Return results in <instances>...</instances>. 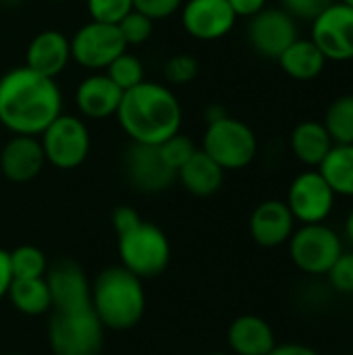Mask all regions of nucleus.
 <instances>
[{
	"label": "nucleus",
	"instance_id": "nucleus-40",
	"mask_svg": "<svg viewBox=\"0 0 353 355\" xmlns=\"http://www.w3.org/2000/svg\"><path fill=\"white\" fill-rule=\"evenodd\" d=\"M223 116H227V110H225L223 106H218V104H214V106H210V108L206 110V121H208V123H214V121H218V119H223Z\"/></svg>",
	"mask_w": 353,
	"mask_h": 355
},
{
	"label": "nucleus",
	"instance_id": "nucleus-44",
	"mask_svg": "<svg viewBox=\"0 0 353 355\" xmlns=\"http://www.w3.org/2000/svg\"><path fill=\"white\" fill-rule=\"evenodd\" d=\"M208 355H233V354H221V352H218V354H208Z\"/></svg>",
	"mask_w": 353,
	"mask_h": 355
},
{
	"label": "nucleus",
	"instance_id": "nucleus-6",
	"mask_svg": "<svg viewBox=\"0 0 353 355\" xmlns=\"http://www.w3.org/2000/svg\"><path fill=\"white\" fill-rule=\"evenodd\" d=\"M48 343L54 355H100L104 347V327L92 308L52 312Z\"/></svg>",
	"mask_w": 353,
	"mask_h": 355
},
{
	"label": "nucleus",
	"instance_id": "nucleus-18",
	"mask_svg": "<svg viewBox=\"0 0 353 355\" xmlns=\"http://www.w3.org/2000/svg\"><path fill=\"white\" fill-rule=\"evenodd\" d=\"M71 60V44L69 37L58 29H44L31 37L25 50V67L44 75L48 79H56Z\"/></svg>",
	"mask_w": 353,
	"mask_h": 355
},
{
	"label": "nucleus",
	"instance_id": "nucleus-42",
	"mask_svg": "<svg viewBox=\"0 0 353 355\" xmlns=\"http://www.w3.org/2000/svg\"><path fill=\"white\" fill-rule=\"evenodd\" d=\"M0 2H4V4H19V2H23V0H0Z\"/></svg>",
	"mask_w": 353,
	"mask_h": 355
},
{
	"label": "nucleus",
	"instance_id": "nucleus-2",
	"mask_svg": "<svg viewBox=\"0 0 353 355\" xmlns=\"http://www.w3.org/2000/svg\"><path fill=\"white\" fill-rule=\"evenodd\" d=\"M114 116L133 144L160 146L181 131L183 110L177 96L166 85L141 81L123 94Z\"/></svg>",
	"mask_w": 353,
	"mask_h": 355
},
{
	"label": "nucleus",
	"instance_id": "nucleus-19",
	"mask_svg": "<svg viewBox=\"0 0 353 355\" xmlns=\"http://www.w3.org/2000/svg\"><path fill=\"white\" fill-rule=\"evenodd\" d=\"M123 94L112 81L110 77L102 71V73H94L89 77H85L77 89H75V104L77 110L92 121H102L108 116H114Z\"/></svg>",
	"mask_w": 353,
	"mask_h": 355
},
{
	"label": "nucleus",
	"instance_id": "nucleus-26",
	"mask_svg": "<svg viewBox=\"0 0 353 355\" xmlns=\"http://www.w3.org/2000/svg\"><path fill=\"white\" fill-rule=\"evenodd\" d=\"M322 125L327 127L333 144L352 146L353 144V94L339 96L333 100L325 112Z\"/></svg>",
	"mask_w": 353,
	"mask_h": 355
},
{
	"label": "nucleus",
	"instance_id": "nucleus-36",
	"mask_svg": "<svg viewBox=\"0 0 353 355\" xmlns=\"http://www.w3.org/2000/svg\"><path fill=\"white\" fill-rule=\"evenodd\" d=\"M110 220H112V229H114V233H117V237H119V235L131 231V229L141 220V216H139V212H137L135 208H131V206H119V208L112 210V218H110Z\"/></svg>",
	"mask_w": 353,
	"mask_h": 355
},
{
	"label": "nucleus",
	"instance_id": "nucleus-35",
	"mask_svg": "<svg viewBox=\"0 0 353 355\" xmlns=\"http://www.w3.org/2000/svg\"><path fill=\"white\" fill-rule=\"evenodd\" d=\"M281 2H283V10L289 12L293 19L314 21L335 0H281Z\"/></svg>",
	"mask_w": 353,
	"mask_h": 355
},
{
	"label": "nucleus",
	"instance_id": "nucleus-46",
	"mask_svg": "<svg viewBox=\"0 0 353 355\" xmlns=\"http://www.w3.org/2000/svg\"><path fill=\"white\" fill-rule=\"evenodd\" d=\"M8 355H17V354H8Z\"/></svg>",
	"mask_w": 353,
	"mask_h": 355
},
{
	"label": "nucleus",
	"instance_id": "nucleus-13",
	"mask_svg": "<svg viewBox=\"0 0 353 355\" xmlns=\"http://www.w3.org/2000/svg\"><path fill=\"white\" fill-rule=\"evenodd\" d=\"M310 40L327 60H352L353 8L341 2H333L312 21Z\"/></svg>",
	"mask_w": 353,
	"mask_h": 355
},
{
	"label": "nucleus",
	"instance_id": "nucleus-37",
	"mask_svg": "<svg viewBox=\"0 0 353 355\" xmlns=\"http://www.w3.org/2000/svg\"><path fill=\"white\" fill-rule=\"evenodd\" d=\"M227 2L233 8L235 17H248V19H252L254 15L266 8V0H227Z\"/></svg>",
	"mask_w": 353,
	"mask_h": 355
},
{
	"label": "nucleus",
	"instance_id": "nucleus-5",
	"mask_svg": "<svg viewBox=\"0 0 353 355\" xmlns=\"http://www.w3.org/2000/svg\"><path fill=\"white\" fill-rule=\"evenodd\" d=\"M200 150L223 171H241L254 162L258 154V139L250 125L227 114L208 123Z\"/></svg>",
	"mask_w": 353,
	"mask_h": 355
},
{
	"label": "nucleus",
	"instance_id": "nucleus-30",
	"mask_svg": "<svg viewBox=\"0 0 353 355\" xmlns=\"http://www.w3.org/2000/svg\"><path fill=\"white\" fill-rule=\"evenodd\" d=\"M133 10V0H87V12L92 21L119 25L123 17Z\"/></svg>",
	"mask_w": 353,
	"mask_h": 355
},
{
	"label": "nucleus",
	"instance_id": "nucleus-17",
	"mask_svg": "<svg viewBox=\"0 0 353 355\" xmlns=\"http://www.w3.org/2000/svg\"><path fill=\"white\" fill-rule=\"evenodd\" d=\"M46 164L40 137L12 135L0 152V171L12 183L33 181Z\"/></svg>",
	"mask_w": 353,
	"mask_h": 355
},
{
	"label": "nucleus",
	"instance_id": "nucleus-41",
	"mask_svg": "<svg viewBox=\"0 0 353 355\" xmlns=\"http://www.w3.org/2000/svg\"><path fill=\"white\" fill-rule=\"evenodd\" d=\"M343 233H345V239L350 241V245H353V208L350 210L347 218H345V227H343Z\"/></svg>",
	"mask_w": 353,
	"mask_h": 355
},
{
	"label": "nucleus",
	"instance_id": "nucleus-38",
	"mask_svg": "<svg viewBox=\"0 0 353 355\" xmlns=\"http://www.w3.org/2000/svg\"><path fill=\"white\" fill-rule=\"evenodd\" d=\"M10 283H12V270H10L8 252L0 248V300H4V297H6Z\"/></svg>",
	"mask_w": 353,
	"mask_h": 355
},
{
	"label": "nucleus",
	"instance_id": "nucleus-8",
	"mask_svg": "<svg viewBox=\"0 0 353 355\" xmlns=\"http://www.w3.org/2000/svg\"><path fill=\"white\" fill-rule=\"evenodd\" d=\"M44 158L58 171H73L85 162L92 148L89 129L75 114L56 116L40 135Z\"/></svg>",
	"mask_w": 353,
	"mask_h": 355
},
{
	"label": "nucleus",
	"instance_id": "nucleus-33",
	"mask_svg": "<svg viewBox=\"0 0 353 355\" xmlns=\"http://www.w3.org/2000/svg\"><path fill=\"white\" fill-rule=\"evenodd\" d=\"M331 287L337 293L353 295V252H345L335 260L331 270L327 272Z\"/></svg>",
	"mask_w": 353,
	"mask_h": 355
},
{
	"label": "nucleus",
	"instance_id": "nucleus-15",
	"mask_svg": "<svg viewBox=\"0 0 353 355\" xmlns=\"http://www.w3.org/2000/svg\"><path fill=\"white\" fill-rule=\"evenodd\" d=\"M235 12L227 0H187L181 6V23L185 31L202 42L225 37L235 27Z\"/></svg>",
	"mask_w": 353,
	"mask_h": 355
},
{
	"label": "nucleus",
	"instance_id": "nucleus-22",
	"mask_svg": "<svg viewBox=\"0 0 353 355\" xmlns=\"http://www.w3.org/2000/svg\"><path fill=\"white\" fill-rule=\"evenodd\" d=\"M289 146L293 156L302 164H306L308 168H318L335 144L322 121H304L291 131Z\"/></svg>",
	"mask_w": 353,
	"mask_h": 355
},
{
	"label": "nucleus",
	"instance_id": "nucleus-11",
	"mask_svg": "<svg viewBox=\"0 0 353 355\" xmlns=\"http://www.w3.org/2000/svg\"><path fill=\"white\" fill-rule=\"evenodd\" d=\"M123 166L129 185L139 193H162L177 181V173L162 160L158 146L131 141V146L125 152Z\"/></svg>",
	"mask_w": 353,
	"mask_h": 355
},
{
	"label": "nucleus",
	"instance_id": "nucleus-12",
	"mask_svg": "<svg viewBox=\"0 0 353 355\" xmlns=\"http://www.w3.org/2000/svg\"><path fill=\"white\" fill-rule=\"evenodd\" d=\"M46 285L52 300V312H77L92 308V283L83 268L69 260H56L48 266Z\"/></svg>",
	"mask_w": 353,
	"mask_h": 355
},
{
	"label": "nucleus",
	"instance_id": "nucleus-9",
	"mask_svg": "<svg viewBox=\"0 0 353 355\" xmlns=\"http://www.w3.org/2000/svg\"><path fill=\"white\" fill-rule=\"evenodd\" d=\"M69 44H71V60L94 73L106 71L108 64L127 50L119 33V27L98 21H89L81 25L73 33Z\"/></svg>",
	"mask_w": 353,
	"mask_h": 355
},
{
	"label": "nucleus",
	"instance_id": "nucleus-1",
	"mask_svg": "<svg viewBox=\"0 0 353 355\" xmlns=\"http://www.w3.org/2000/svg\"><path fill=\"white\" fill-rule=\"evenodd\" d=\"M62 114V94L54 79L23 67L0 77V125L12 135L40 137Z\"/></svg>",
	"mask_w": 353,
	"mask_h": 355
},
{
	"label": "nucleus",
	"instance_id": "nucleus-28",
	"mask_svg": "<svg viewBox=\"0 0 353 355\" xmlns=\"http://www.w3.org/2000/svg\"><path fill=\"white\" fill-rule=\"evenodd\" d=\"M104 73L110 77V81H112L121 92L133 89L135 85H139L141 81H146V79H144V64H141V60H139L135 54H129L127 50H125L121 56H117V58L108 64V69H106Z\"/></svg>",
	"mask_w": 353,
	"mask_h": 355
},
{
	"label": "nucleus",
	"instance_id": "nucleus-25",
	"mask_svg": "<svg viewBox=\"0 0 353 355\" xmlns=\"http://www.w3.org/2000/svg\"><path fill=\"white\" fill-rule=\"evenodd\" d=\"M316 171L329 183L335 196L353 198V144L352 146L335 144Z\"/></svg>",
	"mask_w": 353,
	"mask_h": 355
},
{
	"label": "nucleus",
	"instance_id": "nucleus-7",
	"mask_svg": "<svg viewBox=\"0 0 353 355\" xmlns=\"http://www.w3.org/2000/svg\"><path fill=\"white\" fill-rule=\"evenodd\" d=\"M289 245V258L306 275L322 277L331 270L335 260L343 254L341 235L327 223L302 225L293 231Z\"/></svg>",
	"mask_w": 353,
	"mask_h": 355
},
{
	"label": "nucleus",
	"instance_id": "nucleus-32",
	"mask_svg": "<svg viewBox=\"0 0 353 355\" xmlns=\"http://www.w3.org/2000/svg\"><path fill=\"white\" fill-rule=\"evenodd\" d=\"M198 60L191 54H175L164 62V79L171 85H187L198 77Z\"/></svg>",
	"mask_w": 353,
	"mask_h": 355
},
{
	"label": "nucleus",
	"instance_id": "nucleus-43",
	"mask_svg": "<svg viewBox=\"0 0 353 355\" xmlns=\"http://www.w3.org/2000/svg\"><path fill=\"white\" fill-rule=\"evenodd\" d=\"M341 4H345V6H350V8H353V0H339Z\"/></svg>",
	"mask_w": 353,
	"mask_h": 355
},
{
	"label": "nucleus",
	"instance_id": "nucleus-29",
	"mask_svg": "<svg viewBox=\"0 0 353 355\" xmlns=\"http://www.w3.org/2000/svg\"><path fill=\"white\" fill-rule=\"evenodd\" d=\"M158 152H160V156H162V160L177 173L196 152H198V148H196V144L191 141V137H187V135H183L181 131L179 133H175L173 137H169L166 141H162L160 146H158Z\"/></svg>",
	"mask_w": 353,
	"mask_h": 355
},
{
	"label": "nucleus",
	"instance_id": "nucleus-21",
	"mask_svg": "<svg viewBox=\"0 0 353 355\" xmlns=\"http://www.w3.org/2000/svg\"><path fill=\"white\" fill-rule=\"evenodd\" d=\"M177 181L198 198H210L214 196L225 181V171L200 148L198 152L177 171Z\"/></svg>",
	"mask_w": 353,
	"mask_h": 355
},
{
	"label": "nucleus",
	"instance_id": "nucleus-16",
	"mask_svg": "<svg viewBox=\"0 0 353 355\" xmlns=\"http://www.w3.org/2000/svg\"><path fill=\"white\" fill-rule=\"evenodd\" d=\"M295 231V218L283 200L260 202L250 216V235L260 248L285 245Z\"/></svg>",
	"mask_w": 353,
	"mask_h": 355
},
{
	"label": "nucleus",
	"instance_id": "nucleus-27",
	"mask_svg": "<svg viewBox=\"0 0 353 355\" xmlns=\"http://www.w3.org/2000/svg\"><path fill=\"white\" fill-rule=\"evenodd\" d=\"M12 279H42L48 270L46 254L35 245H19L8 252Z\"/></svg>",
	"mask_w": 353,
	"mask_h": 355
},
{
	"label": "nucleus",
	"instance_id": "nucleus-34",
	"mask_svg": "<svg viewBox=\"0 0 353 355\" xmlns=\"http://www.w3.org/2000/svg\"><path fill=\"white\" fill-rule=\"evenodd\" d=\"M183 0H133V10L141 12L150 21H162L181 10Z\"/></svg>",
	"mask_w": 353,
	"mask_h": 355
},
{
	"label": "nucleus",
	"instance_id": "nucleus-31",
	"mask_svg": "<svg viewBox=\"0 0 353 355\" xmlns=\"http://www.w3.org/2000/svg\"><path fill=\"white\" fill-rule=\"evenodd\" d=\"M117 27H119V33H121L125 46H139L152 35L154 21H150L148 17H144L137 10H131L127 17L121 19V23Z\"/></svg>",
	"mask_w": 353,
	"mask_h": 355
},
{
	"label": "nucleus",
	"instance_id": "nucleus-3",
	"mask_svg": "<svg viewBox=\"0 0 353 355\" xmlns=\"http://www.w3.org/2000/svg\"><path fill=\"white\" fill-rule=\"evenodd\" d=\"M92 310L104 329H133L146 312L144 281L121 264L104 268L92 283Z\"/></svg>",
	"mask_w": 353,
	"mask_h": 355
},
{
	"label": "nucleus",
	"instance_id": "nucleus-4",
	"mask_svg": "<svg viewBox=\"0 0 353 355\" xmlns=\"http://www.w3.org/2000/svg\"><path fill=\"white\" fill-rule=\"evenodd\" d=\"M119 258L121 266L141 281L154 279L169 268L171 241L158 225L139 220L131 231L119 235Z\"/></svg>",
	"mask_w": 353,
	"mask_h": 355
},
{
	"label": "nucleus",
	"instance_id": "nucleus-23",
	"mask_svg": "<svg viewBox=\"0 0 353 355\" xmlns=\"http://www.w3.org/2000/svg\"><path fill=\"white\" fill-rule=\"evenodd\" d=\"M277 60H279L281 69L298 81L316 79L327 64L325 54L314 46V42L302 40V37H298Z\"/></svg>",
	"mask_w": 353,
	"mask_h": 355
},
{
	"label": "nucleus",
	"instance_id": "nucleus-14",
	"mask_svg": "<svg viewBox=\"0 0 353 355\" xmlns=\"http://www.w3.org/2000/svg\"><path fill=\"white\" fill-rule=\"evenodd\" d=\"M248 40L260 56L277 60L298 40L295 19L283 8H264L250 19Z\"/></svg>",
	"mask_w": 353,
	"mask_h": 355
},
{
	"label": "nucleus",
	"instance_id": "nucleus-45",
	"mask_svg": "<svg viewBox=\"0 0 353 355\" xmlns=\"http://www.w3.org/2000/svg\"><path fill=\"white\" fill-rule=\"evenodd\" d=\"M48 2H64V0H48Z\"/></svg>",
	"mask_w": 353,
	"mask_h": 355
},
{
	"label": "nucleus",
	"instance_id": "nucleus-24",
	"mask_svg": "<svg viewBox=\"0 0 353 355\" xmlns=\"http://www.w3.org/2000/svg\"><path fill=\"white\" fill-rule=\"evenodd\" d=\"M8 302L12 308L25 316H42L52 310L50 291L46 279H12L8 293Z\"/></svg>",
	"mask_w": 353,
	"mask_h": 355
},
{
	"label": "nucleus",
	"instance_id": "nucleus-20",
	"mask_svg": "<svg viewBox=\"0 0 353 355\" xmlns=\"http://www.w3.org/2000/svg\"><path fill=\"white\" fill-rule=\"evenodd\" d=\"M227 343L233 355H268L277 347V337L262 316L243 314L229 324Z\"/></svg>",
	"mask_w": 353,
	"mask_h": 355
},
{
	"label": "nucleus",
	"instance_id": "nucleus-10",
	"mask_svg": "<svg viewBox=\"0 0 353 355\" xmlns=\"http://www.w3.org/2000/svg\"><path fill=\"white\" fill-rule=\"evenodd\" d=\"M335 193L322 175L316 168H308L300 173L287 191L285 204L289 206L295 223L302 225H318L327 223L335 208Z\"/></svg>",
	"mask_w": 353,
	"mask_h": 355
},
{
	"label": "nucleus",
	"instance_id": "nucleus-39",
	"mask_svg": "<svg viewBox=\"0 0 353 355\" xmlns=\"http://www.w3.org/2000/svg\"><path fill=\"white\" fill-rule=\"evenodd\" d=\"M268 355H320L316 349H312V347H308V345H304V343H283V345H279L277 343V347L270 352Z\"/></svg>",
	"mask_w": 353,
	"mask_h": 355
}]
</instances>
